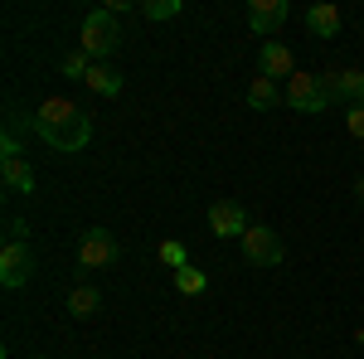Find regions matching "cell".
<instances>
[{
    "mask_svg": "<svg viewBox=\"0 0 364 359\" xmlns=\"http://www.w3.org/2000/svg\"><path fill=\"white\" fill-rule=\"evenodd\" d=\"M282 102L296 107V112H326L336 97L326 87V73H296V78H287V87H282Z\"/></svg>",
    "mask_w": 364,
    "mask_h": 359,
    "instance_id": "obj_3",
    "label": "cell"
},
{
    "mask_svg": "<svg viewBox=\"0 0 364 359\" xmlns=\"http://www.w3.org/2000/svg\"><path fill=\"white\" fill-rule=\"evenodd\" d=\"M175 291H180V296H204V291H209V277L199 272V267H180V272H175Z\"/></svg>",
    "mask_w": 364,
    "mask_h": 359,
    "instance_id": "obj_16",
    "label": "cell"
},
{
    "mask_svg": "<svg viewBox=\"0 0 364 359\" xmlns=\"http://www.w3.org/2000/svg\"><path fill=\"white\" fill-rule=\"evenodd\" d=\"M87 73H92V58L83 49H73V54L63 58V78H87Z\"/></svg>",
    "mask_w": 364,
    "mask_h": 359,
    "instance_id": "obj_19",
    "label": "cell"
},
{
    "mask_svg": "<svg viewBox=\"0 0 364 359\" xmlns=\"http://www.w3.org/2000/svg\"><path fill=\"white\" fill-rule=\"evenodd\" d=\"M78 49H83L92 63H107V58L122 49V25H117L112 10H92L78 29Z\"/></svg>",
    "mask_w": 364,
    "mask_h": 359,
    "instance_id": "obj_2",
    "label": "cell"
},
{
    "mask_svg": "<svg viewBox=\"0 0 364 359\" xmlns=\"http://www.w3.org/2000/svg\"><path fill=\"white\" fill-rule=\"evenodd\" d=\"M156 257H161L166 267H175V272H180V267H190V252H185V243H175V238H166V243L156 248Z\"/></svg>",
    "mask_w": 364,
    "mask_h": 359,
    "instance_id": "obj_18",
    "label": "cell"
},
{
    "mask_svg": "<svg viewBox=\"0 0 364 359\" xmlns=\"http://www.w3.org/2000/svg\"><path fill=\"white\" fill-rule=\"evenodd\" d=\"M97 311H102V291H97L87 277H78V282L68 286V316H73V321H92Z\"/></svg>",
    "mask_w": 364,
    "mask_h": 359,
    "instance_id": "obj_10",
    "label": "cell"
},
{
    "mask_svg": "<svg viewBox=\"0 0 364 359\" xmlns=\"http://www.w3.org/2000/svg\"><path fill=\"white\" fill-rule=\"evenodd\" d=\"M360 102H364V97H360Z\"/></svg>",
    "mask_w": 364,
    "mask_h": 359,
    "instance_id": "obj_25",
    "label": "cell"
},
{
    "mask_svg": "<svg viewBox=\"0 0 364 359\" xmlns=\"http://www.w3.org/2000/svg\"><path fill=\"white\" fill-rule=\"evenodd\" d=\"M209 228H214L219 238H243L252 223H248V214H243V204L219 199V204H209Z\"/></svg>",
    "mask_w": 364,
    "mask_h": 359,
    "instance_id": "obj_7",
    "label": "cell"
},
{
    "mask_svg": "<svg viewBox=\"0 0 364 359\" xmlns=\"http://www.w3.org/2000/svg\"><path fill=\"white\" fill-rule=\"evenodd\" d=\"M180 10H185L180 0H141V15L146 20H175Z\"/></svg>",
    "mask_w": 364,
    "mask_h": 359,
    "instance_id": "obj_17",
    "label": "cell"
},
{
    "mask_svg": "<svg viewBox=\"0 0 364 359\" xmlns=\"http://www.w3.org/2000/svg\"><path fill=\"white\" fill-rule=\"evenodd\" d=\"M243 243V257H248L252 267H277L282 257H287V248H282V238L267 228V223H252L248 233L238 238Z\"/></svg>",
    "mask_w": 364,
    "mask_h": 359,
    "instance_id": "obj_5",
    "label": "cell"
},
{
    "mask_svg": "<svg viewBox=\"0 0 364 359\" xmlns=\"http://www.w3.org/2000/svg\"><path fill=\"white\" fill-rule=\"evenodd\" d=\"M122 248H117V238L107 228H87L83 238H78V267L83 272H102V267H112Z\"/></svg>",
    "mask_w": 364,
    "mask_h": 359,
    "instance_id": "obj_4",
    "label": "cell"
},
{
    "mask_svg": "<svg viewBox=\"0 0 364 359\" xmlns=\"http://www.w3.org/2000/svg\"><path fill=\"white\" fill-rule=\"evenodd\" d=\"M282 102V87L272 83V78H252V87H248V107H257V112H267V107H277Z\"/></svg>",
    "mask_w": 364,
    "mask_h": 359,
    "instance_id": "obj_15",
    "label": "cell"
},
{
    "mask_svg": "<svg viewBox=\"0 0 364 359\" xmlns=\"http://www.w3.org/2000/svg\"><path fill=\"white\" fill-rule=\"evenodd\" d=\"M287 15H291L287 0H252V5H248V29L267 39V34H277V29L287 25Z\"/></svg>",
    "mask_w": 364,
    "mask_h": 359,
    "instance_id": "obj_9",
    "label": "cell"
},
{
    "mask_svg": "<svg viewBox=\"0 0 364 359\" xmlns=\"http://www.w3.org/2000/svg\"><path fill=\"white\" fill-rule=\"evenodd\" d=\"M29 132L44 141L49 151H58V156H78L87 141H92V117L78 102H68V97H49V102L34 107Z\"/></svg>",
    "mask_w": 364,
    "mask_h": 359,
    "instance_id": "obj_1",
    "label": "cell"
},
{
    "mask_svg": "<svg viewBox=\"0 0 364 359\" xmlns=\"http://www.w3.org/2000/svg\"><path fill=\"white\" fill-rule=\"evenodd\" d=\"M257 73L277 83V78H296L301 68H296V58H291V49H287V44L267 39V44H262V54H257Z\"/></svg>",
    "mask_w": 364,
    "mask_h": 359,
    "instance_id": "obj_8",
    "label": "cell"
},
{
    "mask_svg": "<svg viewBox=\"0 0 364 359\" xmlns=\"http://www.w3.org/2000/svg\"><path fill=\"white\" fill-rule=\"evenodd\" d=\"M29 277H34V252H29V243H5L0 248V282L10 291H20Z\"/></svg>",
    "mask_w": 364,
    "mask_h": 359,
    "instance_id": "obj_6",
    "label": "cell"
},
{
    "mask_svg": "<svg viewBox=\"0 0 364 359\" xmlns=\"http://www.w3.org/2000/svg\"><path fill=\"white\" fill-rule=\"evenodd\" d=\"M83 83L92 87V92H102V97H117V92H122V73L107 68V63H92V73H87Z\"/></svg>",
    "mask_w": 364,
    "mask_h": 359,
    "instance_id": "obj_14",
    "label": "cell"
},
{
    "mask_svg": "<svg viewBox=\"0 0 364 359\" xmlns=\"http://www.w3.org/2000/svg\"><path fill=\"white\" fill-rule=\"evenodd\" d=\"M5 243H29V228H25V219H10V233H5Z\"/></svg>",
    "mask_w": 364,
    "mask_h": 359,
    "instance_id": "obj_21",
    "label": "cell"
},
{
    "mask_svg": "<svg viewBox=\"0 0 364 359\" xmlns=\"http://www.w3.org/2000/svg\"><path fill=\"white\" fill-rule=\"evenodd\" d=\"M0 180H5V190H15V194H34V170H29L25 156L20 161H0Z\"/></svg>",
    "mask_w": 364,
    "mask_h": 359,
    "instance_id": "obj_13",
    "label": "cell"
},
{
    "mask_svg": "<svg viewBox=\"0 0 364 359\" xmlns=\"http://www.w3.org/2000/svg\"><path fill=\"white\" fill-rule=\"evenodd\" d=\"M306 29L316 39H336L340 34V5H311L306 10Z\"/></svg>",
    "mask_w": 364,
    "mask_h": 359,
    "instance_id": "obj_12",
    "label": "cell"
},
{
    "mask_svg": "<svg viewBox=\"0 0 364 359\" xmlns=\"http://www.w3.org/2000/svg\"><path fill=\"white\" fill-rule=\"evenodd\" d=\"M355 340H360V345H364V326H360V331H355Z\"/></svg>",
    "mask_w": 364,
    "mask_h": 359,
    "instance_id": "obj_23",
    "label": "cell"
},
{
    "mask_svg": "<svg viewBox=\"0 0 364 359\" xmlns=\"http://www.w3.org/2000/svg\"><path fill=\"white\" fill-rule=\"evenodd\" d=\"M355 199H360V204H364V180H355Z\"/></svg>",
    "mask_w": 364,
    "mask_h": 359,
    "instance_id": "obj_22",
    "label": "cell"
},
{
    "mask_svg": "<svg viewBox=\"0 0 364 359\" xmlns=\"http://www.w3.org/2000/svg\"><path fill=\"white\" fill-rule=\"evenodd\" d=\"M345 127H350V136L364 141V102H355V107L345 112Z\"/></svg>",
    "mask_w": 364,
    "mask_h": 359,
    "instance_id": "obj_20",
    "label": "cell"
},
{
    "mask_svg": "<svg viewBox=\"0 0 364 359\" xmlns=\"http://www.w3.org/2000/svg\"><path fill=\"white\" fill-rule=\"evenodd\" d=\"M34 359H49V355H34Z\"/></svg>",
    "mask_w": 364,
    "mask_h": 359,
    "instance_id": "obj_24",
    "label": "cell"
},
{
    "mask_svg": "<svg viewBox=\"0 0 364 359\" xmlns=\"http://www.w3.org/2000/svg\"><path fill=\"white\" fill-rule=\"evenodd\" d=\"M326 87H331V97L336 102H360L364 97V68H336V73H326Z\"/></svg>",
    "mask_w": 364,
    "mask_h": 359,
    "instance_id": "obj_11",
    "label": "cell"
}]
</instances>
